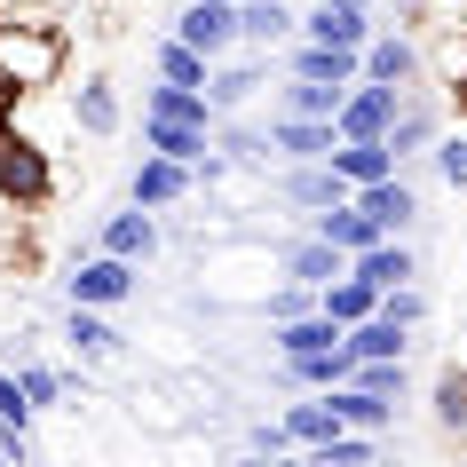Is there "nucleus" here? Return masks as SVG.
<instances>
[{
	"mask_svg": "<svg viewBox=\"0 0 467 467\" xmlns=\"http://www.w3.org/2000/svg\"><path fill=\"white\" fill-rule=\"evenodd\" d=\"M64 32L56 25H8L0 16V88H16V96H32V88H56L64 79Z\"/></svg>",
	"mask_w": 467,
	"mask_h": 467,
	"instance_id": "obj_1",
	"label": "nucleus"
},
{
	"mask_svg": "<svg viewBox=\"0 0 467 467\" xmlns=\"http://www.w3.org/2000/svg\"><path fill=\"white\" fill-rule=\"evenodd\" d=\"M56 198V159L32 135L16 127H0V206H16V214H40Z\"/></svg>",
	"mask_w": 467,
	"mask_h": 467,
	"instance_id": "obj_2",
	"label": "nucleus"
},
{
	"mask_svg": "<svg viewBox=\"0 0 467 467\" xmlns=\"http://www.w3.org/2000/svg\"><path fill=\"white\" fill-rule=\"evenodd\" d=\"M262 88H277V56L270 48H230L214 72H206V103H214V119H222V111H254Z\"/></svg>",
	"mask_w": 467,
	"mask_h": 467,
	"instance_id": "obj_3",
	"label": "nucleus"
},
{
	"mask_svg": "<svg viewBox=\"0 0 467 467\" xmlns=\"http://www.w3.org/2000/svg\"><path fill=\"white\" fill-rule=\"evenodd\" d=\"M135 285H143V262H119L103 246L64 270V301H88V309H119V301H135Z\"/></svg>",
	"mask_w": 467,
	"mask_h": 467,
	"instance_id": "obj_4",
	"label": "nucleus"
},
{
	"mask_svg": "<svg viewBox=\"0 0 467 467\" xmlns=\"http://www.w3.org/2000/svg\"><path fill=\"white\" fill-rule=\"evenodd\" d=\"M365 79H389V88H428V40L404 32L396 16H380V32L365 40Z\"/></svg>",
	"mask_w": 467,
	"mask_h": 467,
	"instance_id": "obj_5",
	"label": "nucleus"
},
{
	"mask_svg": "<svg viewBox=\"0 0 467 467\" xmlns=\"http://www.w3.org/2000/svg\"><path fill=\"white\" fill-rule=\"evenodd\" d=\"M127 198H135V206H150V214H174V206H191V198H198V167L167 159V150H143V159H135V174H127Z\"/></svg>",
	"mask_w": 467,
	"mask_h": 467,
	"instance_id": "obj_6",
	"label": "nucleus"
},
{
	"mask_svg": "<svg viewBox=\"0 0 467 467\" xmlns=\"http://www.w3.org/2000/svg\"><path fill=\"white\" fill-rule=\"evenodd\" d=\"M174 40H191L206 64L238 48V0H182V16H174Z\"/></svg>",
	"mask_w": 467,
	"mask_h": 467,
	"instance_id": "obj_7",
	"label": "nucleus"
},
{
	"mask_svg": "<svg viewBox=\"0 0 467 467\" xmlns=\"http://www.w3.org/2000/svg\"><path fill=\"white\" fill-rule=\"evenodd\" d=\"M443 135V103L428 96V88H404V103H396V119H389V150H396V167H412V159H428V143Z\"/></svg>",
	"mask_w": 467,
	"mask_h": 467,
	"instance_id": "obj_8",
	"label": "nucleus"
},
{
	"mask_svg": "<svg viewBox=\"0 0 467 467\" xmlns=\"http://www.w3.org/2000/svg\"><path fill=\"white\" fill-rule=\"evenodd\" d=\"M96 246L119 254V262H150V254L167 246V230H159V214H150V206H135V198H127V206H111V214H103Z\"/></svg>",
	"mask_w": 467,
	"mask_h": 467,
	"instance_id": "obj_9",
	"label": "nucleus"
},
{
	"mask_svg": "<svg viewBox=\"0 0 467 467\" xmlns=\"http://www.w3.org/2000/svg\"><path fill=\"white\" fill-rule=\"evenodd\" d=\"M333 198H348V182L333 174V159H285V174H277V206H294V214L309 222L317 206H333Z\"/></svg>",
	"mask_w": 467,
	"mask_h": 467,
	"instance_id": "obj_10",
	"label": "nucleus"
},
{
	"mask_svg": "<svg viewBox=\"0 0 467 467\" xmlns=\"http://www.w3.org/2000/svg\"><path fill=\"white\" fill-rule=\"evenodd\" d=\"M301 40H333V48H365L372 32H380V8H333V0H309L294 16Z\"/></svg>",
	"mask_w": 467,
	"mask_h": 467,
	"instance_id": "obj_11",
	"label": "nucleus"
},
{
	"mask_svg": "<svg viewBox=\"0 0 467 467\" xmlns=\"http://www.w3.org/2000/svg\"><path fill=\"white\" fill-rule=\"evenodd\" d=\"M396 103H404V88H389V79H348L341 111H333V127L341 135H389Z\"/></svg>",
	"mask_w": 467,
	"mask_h": 467,
	"instance_id": "obj_12",
	"label": "nucleus"
},
{
	"mask_svg": "<svg viewBox=\"0 0 467 467\" xmlns=\"http://www.w3.org/2000/svg\"><path fill=\"white\" fill-rule=\"evenodd\" d=\"M348 198H357V206H365V214L380 222L389 238H404V230L420 222V191H412V174H404V167L380 174V182H365V191H348Z\"/></svg>",
	"mask_w": 467,
	"mask_h": 467,
	"instance_id": "obj_13",
	"label": "nucleus"
},
{
	"mask_svg": "<svg viewBox=\"0 0 467 467\" xmlns=\"http://www.w3.org/2000/svg\"><path fill=\"white\" fill-rule=\"evenodd\" d=\"M341 270H348V254L333 238H317V230H301V238L277 246V277H294V285H325V277H341Z\"/></svg>",
	"mask_w": 467,
	"mask_h": 467,
	"instance_id": "obj_14",
	"label": "nucleus"
},
{
	"mask_svg": "<svg viewBox=\"0 0 467 467\" xmlns=\"http://www.w3.org/2000/svg\"><path fill=\"white\" fill-rule=\"evenodd\" d=\"M64 341H72L79 365H103V357H119V348H127V333L111 325V309H88V301H72V309H64Z\"/></svg>",
	"mask_w": 467,
	"mask_h": 467,
	"instance_id": "obj_15",
	"label": "nucleus"
},
{
	"mask_svg": "<svg viewBox=\"0 0 467 467\" xmlns=\"http://www.w3.org/2000/svg\"><path fill=\"white\" fill-rule=\"evenodd\" d=\"M341 143L333 119H301V111H270V159H325Z\"/></svg>",
	"mask_w": 467,
	"mask_h": 467,
	"instance_id": "obj_16",
	"label": "nucleus"
},
{
	"mask_svg": "<svg viewBox=\"0 0 467 467\" xmlns=\"http://www.w3.org/2000/svg\"><path fill=\"white\" fill-rule=\"evenodd\" d=\"M348 270L365 277L372 294H389V285H404V277H420V254H412V238H372L365 254H348Z\"/></svg>",
	"mask_w": 467,
	"mask_h": 467,
	"instance_id": "obj_17",
	"label": "nucleus"
},
{
	"mask_svg": "<svg viewBox=\"0 0 467 467\" xmlns=\"http://www.w3.org/2000/svg\"><path fill=\"white\" fill-rule=\"evenodd\" d=\"M72 127H79V135H119V127H127V103H119V88H111L103 72L72 88Z\"/></svg>",
	"mask_w": 467,
	"mask_h": 467,
	"instance_id": "obj_18",
	"label": "nucleus"
},
{
	"mask_svg": "<svg viewBox=\"0 0 467 467\" xmlns=\"http://www.w3.org/2000/svg\"><path fill=\"white\" fill-rule=\"evenodd\" d=\"M285 436H294V451H309V443H325L333 428H341V404H333V389H301L294 404H285Z\"/></svg>",
	"mask_w": 467,
	"mask_h": 467,
	"instance_id": "obj_19",
	"label": "nucleus"
},
{
	"mask_svg": "<svg viewBox=\"0 0 467 467\" xmlns=\"http://www.w3.org/2000/svg\"><path fill=\"white\" fill-rule=\"evenodd\" d=\"M143 150H167V159H182V167H198V159L214 150V127H191V119H159V111H143Z\"/></svg>",
	"mask_w": 467,
	"mask_h": 467,
	"instance_id": "obj_20",
	"label": "nucleus"
},
{
	"mask_svg": "<svg viewBox=\"0 0 467 467\" xmlns=\"http://www.w3.org/2000/svg\"><path fill=\"white\" fill-rule=\"evenodd\" d=\"M294 40V8L285 0H238V48H285Z\"/></svg>",
	"mask_w": 467,
	"mask_h": 467,
	"instance_id": "obj_21",
	"label": "nucleus"
},
{
	"mask_svg": "<svg viewBox=\"0 0 467 467\" xmlns=\"http://www.w3.org/2000/svg\"><path fill=\"white\" fill-rule=\"evenodd\" d=\"M348 341H333V348H309V357H277V372H285V389H341L348 380Z\"/></svg>",
	"mask_w": 467,
	"mask_h": 467,
	"instance_id": "obj_22",
	"label": "nucleus"
},
{
	"mask_svg": "<svg viewBox=\"0 0 467 467\" xmlns=\"http://www.w3.org/2000/svg\"><path fill=\"white\" fill-rule=\"evenodd\" d=\"M333 341H341V325L325 317V309H301V317L270 325V357H309V348H333Z\"/></svg>",
	"mask_w": 467,
	"mask_h": 467,
	"instance_id": "obj_23",
	"label": "nucleus"
},
{
	"mask_svg": "<svg viewBox=\"0 0 467 467\" xmlns=\"http://www.w3.org/2000/svg\"><path fill=\"white\" fill-rule=\"evenodd\" d=\"M214 150L230 167H270V127H254L246 111H222L214 119Z\"/></svg>",
	"mask_w": 467,
	"mask_h": 467,
	"instance_id": "obj_24",
	"label": "nucleus"
},
{
	"mask_svg": "<svg viewBox=\"0 0 467 467\" xmlns=\"http://www.w3.org/2000/svg\"><path fill=\"white\" fill-rule=\"evenodd\" d=\"M341 96H348V88H333V79H301V72H285V79H277V103H270V111H301V119H333V111H341Z\"/></svg>",
	"mask_w": 467,
	"mask_h": 467,
	"instance_id": "obj_25",
	"label": "nucleus"
},
{
	"mask_svg": "<svg viewBox=\"0 0 467 467\" xmlns=\"http://www.w3.org/2000/svg\"><path fill=\"white\" fill-rule=\"evenodd\" d=\"M428 412H436V436H467V365H460V357L436 372V389H428Z\"/></svg>",
	"mask_w": 467,
	"mask_h": 467,
	"instance_id": "obj_26",
	"label": "nucleus"
},
{
	"mask_svg": "<svg viewBox=\"0 0 467 467\" xmlns=\"http://www.w3.org/2000/svg\"><path fill=\"white\" fill-rule=\"evenodd\" d=\"M380 451H389V436H365V428H333L325 443H309L317 467H372Z\"/></svg>",
	"mask_w": 467,
	"mask_h": 467,
	"instance_id": "obj_27",
	"label": "nucleus"
},
{
	"mask_svg": "<svg viewBox=\"0 0 467 467\" xmlns=\"http://www.w3.org/2000/svg\"><path fill=\"white\" fill-rule=\"evenodd\" d=\"M143 111H159V119H191V127H214V103H206V88H174V79H150Z\"/></svg>",
	"mask_w": 467,
	"mask_h": 467,
	"instance_id": "obj_28",
	"label": "nucleus"
},
{
	"mask_svg": "<svg viewBox=\"0 0 467 467\" xmlns=\"http://www.w3.org/2000/svg\"><path fill=\"white\" fill-rule=\"evenodd\" d=\"M333 404H341V428H365V436H389V428H396V404H389V396H365L357 380H341Z\"/></svg>",
	"mask_w": 467,
	"mask_h": 467,
	"instance_id": "obj_29",
	"label": "nucleus"
},
{
	"mask_svg": "<svg viewBox=\"0 0 467 467\" xmlns=\"http://www.w3.org/2000/svg\"><path fill=\"white\" fill-rule=\"evenodd\" d=\"M348 380H357L365 396H389V404H404V396H412L404 357H357V365H348Z\"/></svg>",
	"mask_w": 467,
	"mask_h": 467,
	"instance_id": "obj_30",
	"label": "nucleus"
},
{
	"mask_svg": "<svg viewBox=\"0 0 467 467\" xmlns=\"http://www.w3.org/2000/svg\"><path fill=\"white\" fill-rule=\"evenodd\" d=\"M16 380H25L32 412H64V404L79 396V380H72V372H56V365H16Z\"/></svg>",
	"mask_w": 467,
	"mask_h": 467,
	"instance_id": "obj_31",
	"label": "nucleus"
},
{
	"mask_svg": "<svg viewBox=\"0 0 467 467\" xmlns=\"http://www.w3.org/2000/svg\"><path fill=\"white\" fill-rule=\"evenodd\" d=\"M206 72H214V64H206V56L191 48V40H159V79H174V88H206Z\"/></svg>",
	"mask_w": 467,
	"mask_h": 467,
	"instance_id": "obj_32",
	"label": "nucleus"
},
{
	"mask_svg": "<svg viewBox=\"0 0 467 467\" xmlns=\"http://www.w3.org/2000/svg\"><path fill=\"white\" fill-rule=\"evenodd\" d=\"M428 167H436L443 191H467V127H443L436 143H428Z\"/></svg>",
	"mask_w": 467,
	"mask_h": 467,
	"instance_id": "obj_33",
	"label": "nucleus"
},
{
	"mask_svg": "<svg viewBox=\"0 0 467 467\" xmlns=\"http://www.w3.org/2000/svg\"><path fill=\"white\" fill-rule=\"evenodd\" d=\"M380 317H396L404 333H420V325H428V294H420V277H404V285H389V294H380Z\"/></svg>",
	"mask_w": 467,
	"mask_h": 467,
	"instance_id": "obj_34",
	"label": "nucleus"
},
{
	"mask_svg": "<svg viewBox=\"0 0 467 467\" xmlns=\"http://www.w3.org/2000/svg\"><path fill=\"white\" fill-rule=\"evenodd\" d=\"M301 309H317V285H294V277H277L270 294H262V317H301Z\"/></svg>",
	"mask_w": 467,
	"mask_h": 467,
	"instance_id": "obj_35",
	"label": "nucleus"
},
{
	"mask_svg": "<svg viewBox=\"0 0 467 467\" xmlns=\"http://www.w3.org/2000/svg\"><path fill=\"white\" fill-rule=\"evenodd\" d=\"M238 451H246V460H285V451H294V436H285V420H254Z\"/></svg>",
	"mask_w": 467,
	"mask_h": 467,
	"instance_id": "obj_36",
	"label": "nucleus"
},
{
	"mask_svg": "<svg viewBox=\"0 0 467 467\" xmlns=\"http://www.w3.org/2000/svg\"><path fill=\"white\" fill-rule=\"evenodd\" d=\"M0 420H25V428L40 420V412H32V396H25V380H16L8 365H0Z\"/></svg>",
	"mask_w": 467,
	"mask_h": 467,
	"instance_id": "obj_37",
	"label": "nucleus"
},
{
	"mask_svg": "<svg viewBox=\"0 0 467 467\" xmlns=\"http://www.w3.org/2000/svg\"><path fill=\"white\" fill-rule=\"evenodd\" d=\"M0 460H8V467H32V428H25V420H0Z\"/></svg>",
	"mask_w": 467,
	"mask_h": 467,
	"instance_id": "obj_38",
	"label": "nucleus"
},
{
	"mask_svg": "<svg viewBox=\"0 0 467 467\" xmlns=\"http://www.w3.org/2000/svg\"><path fill=\"white\" fill-rule=\"evenodd\" d=\"M451 88H460V103H467V56H460V64H451Z\"/></svg>",
	"mask_w": 467,
	"mask_h": 467,
	"instance_id": "obj_39",
	"label": "nucleus"
},
{
	"mask_svg": "<svg viewBox=\"0 0 467 467\" xmlns=\"http://www.w3.org/2000/svg\"><path fill=\"white\" fill-rule=\"evenodd\" d=\"M333 8H380V16H389V0H333Z\"/></svg>",
	"mask_w": 467,
	"mask_h": 467,
	"instance_id": "obj_40",
	"label": "nucleus"
}]
</instances>
